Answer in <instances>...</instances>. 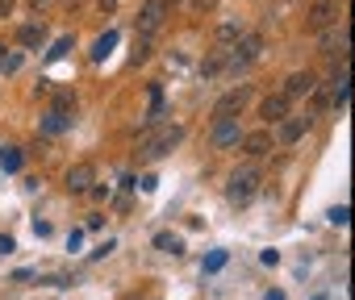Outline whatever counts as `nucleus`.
<instances>
[{"mask_svg": "<svg viewBox=\"0 0 355 300\" xmlns=\"http://www.w3.org/2000/svg\"><path fill=\"white\" fill-rule=\"evenodd\" d=\"M259 167H239L234 176H230V184H226V200L230 205H247L255 192H259Z\"/></svg>", "mask_w": 355, "mask_h": 300, "instance_id": "nucleus-1", "label": "nucleus"}, {"mask_svg": "<svg viewBox=\"0 0 355 300\" xmlns=\"http://www.w3.org/2000/svg\"><path fill=\"white\" fill-rule=\"evenodd\" d=\"M259 55H263V38H259V34H243V38L234 42V50H230L226 67H230V71H247Z\"/></svg>", "mask_w": 355, "mask_h": 300, "instance_id": "nucleus-2", "label": "nucleus"}, {"mask_svg": "<svg viewBox=\"0 0 355 300\" xmlns=\"http://www.w3.org/2000/svg\"><path fill=\"white\" fill-rule=\"evenodd\" d=\"M184 142V129L180 125H167V129H159V133H150L146 142H142V159H163L171 146H180Z\"/></svg>", "mask_w": 355, "mask_h": 300, "instance_id": "nucleus-3", "label": "nucleus"}, {"mask_svg": "<svg viewBox=\"0 0 355 300\" xmlns=\"http://www.w3.org/2000/svg\"><path fill=\"white\" fill-rule=\"evenodd\" d=\"M167 17V0H146L142 13H138V38H150Z\"/></svg>", "mask_w": 355, "mask_h": 300, "instance_id": "nucleus-4", "label": "nucleus"}, {"mask_svg": "<svg viewBox=\"0 0 355 300\" xmlns=\"http://www.w3.org/2000/svg\"><path fill=\"white\" fill-rule=\"evenodd\" d=\"M334 21H338V0H313L309 5V17H305L309 30H330Z\"/></svg>", "mask_w": 355, "mask_h": 300, "instance_id": "nucleus-5", "label": "nucleus"}, {"mask_svg": "<svg viewBox=\"0 0 355 300\" xmlns=\"http://www.w3.org/2000/svg\"><path fill=\"white\" fill-rule=\"evenodd\" d=\"M276 125H280L276 142H280V146H293V142H297V138H301V133L313 125V113H301V117H284V121H276Z\"/></svg>", "mask_w": 355, "mask_h": 300, "instance_id": "nucleus-6", "label": "nucleus"}, {"mask_svg": "<svg viewBox=\"0 0 355 300\" xmlns=\"http://www.w3.org/2000/svg\"><path fill=\"white\" fill-rule=\"evenodd\" d=\"M214 146H239V138H243V129H239V121L234 117H218L214 121Z\"/></svg>", "mask_w": 355, "mask_h": 300, "instance_id": "nucleus-7", "label": "nucleus"}, {"mask_svg": "<svg viewBox=\"0 0 355 300\" xmlns=\"http://www.w3.org/2000/svg\"><path fill=\"white\" fill-rule=\"evenodd\" d=\"M313 88H318V79H313L309 71H297V75H288V79H284V96H288V100L313 96Z\"/></svg>", "mask_w": 355, "mask_h": 300, "instance_id": "nucleus-8", "label": "nucleus"}, {"mask_svg": "<svg viewBox=\"0 0 355 300\" xmlns=\"http://www.w3.org/2000/svg\"><path fill=\"white\" fill-rule=\"evenodd\" d=\"M288 104H293V100H288L284 92H276V96H268V100L259 104V117H263L268 125H276V121H284V117H288Z\"/></svg>", "mask_w": 355, "mask_h": 300, "instance_id": "nucleus-9", "label": "nucleus"}, {"mask_svg": "<svg viewBox=\"0 0 355 300\" xmlns=\"http://www.w3.org/2000/svg\"><path fill=\"white\" fill-rule=\"evenodd\" d=\"M92 184H96L92 163H76V167L67 171V192H92Z\"/></svg>", "mask_w": 355, "mask_h": 300, "instance_id": "nucleus-10", "label": "nucleus"}, {"mask_svg": "<svg viewBox=\"0 0 355 300\" xmlns=\"http://www.w3.org/2000/svg\"><path fill=\"white\" fill-rule=\"evenodd\" d=\"M243 104H247V88L226 92V96L214 104V121H218V117H234V113H243Z\"/></svg>", "mask_w": 355, "mask_h": 300, "instance_id": "nucleus-11", "label": "nucleus"}, {"mask_svg": "<svg viewBox=\"0 0 355 300\" xmlns=\"http://www.w3.org/2000/svg\"><path fill=\"white\" fill-rule=\"evenodd\" d=\"M239 142H243V150H247L251 159H259V155H268V150H272V142H276V138H272L268 129H255V133H243Z\"/></svg>", "mask_w": 355, "mask_h": 300, "instance_id": "nucleus-12", "label": "nucleus"}, {"mask_svg": "<svg viewBox=\"0 0 355 300\" xmlns=\"http://www.w3.org/2000/svg\"><path fill=\"white\" fill-rule=\"evenodd\" d=\"M17 42H21L26 50L42 46V42H46V26H42V21H30V26H21V30H17Z\"/></svg>", "mask_w": 355, "mask_h": 300, "instance_id": "nucleus-13", "label": "nucleus"}, {"mask_svg": "<svg viewBox=\"0 0 355 300\" xmlns=\"http://www.w3.org/2000/svg\"><path fill=\"white\" fill-rule=\"evenodd\" d=\"M322 46H326V55H343V50H347V26H343V30H330V34L322 38Z\"/></svg>", "mask_w": 355, "mask_h": 300, "instance_id": "nucleus-14", "label": "nucleus"}, {"mask_svg": "<svg viewBox=\"0 0 355 300\" xmlns=\"http://www.w3.org/2000/svg\"><path fill=\"white\" fill-rule=\"evenodd\" d=\"M155 246L163 254H184V238H175V234H155Z\"/></svg>", "mask_w": 355, "mask_h": 300, "instance_id": "nucleus-15", "label": "nucleus"}, {"mask_svg": "<svg viewBox=\"0 0 355 300\" xmlns=\"http://www.w3.org/2000/svg\"><path fill=\"white\" fill-rule=\"evenodd\" d=\"M67 125H71V117H67V113H55V109H51V113H46V121H42V133H63Z\"/></svg>", "mask_w": 355, "mask_h": 300, "instance_id": "nucleus-16", "label": "nucleus"}, {"mask_svg": "<svg viewBox=\"0 0 355 300\" xmlns=\"http://www.w3.org/2000/svg\"><path fill=\"white\" fill-rule=\"evenodd\" d=\"M0 171H21V150H17V146H5V150H0Z\"/></svg>", "mask_w": 355, "mask_h": 300, "instance_id": "nucleus-17", "label": "nucleus"}, {"mask_svg": "<svg viewBox=\"0 0 355 300\" xmlns=\"http://www.w3.org/2000/svg\"><path fill=\"white\" fill-rule=\"evenodd\" d=\"M239 38H243V30H239L234 21H226V26L218 30V42H226V46H230V42H239Z\"/></svg>", "mask_w": 355, "mask_h": 300, "instance_id": "nucleus-18", "label": "nucleus"}, {"mask_svg": "<svg viewBox=\"0 0 355 300\" xmlns=\"http://www.w3.org/2000/svg\"><path fill=\"white\" fill-rule=\"evenodd\" d=\"M113 42H117V34H105V38H96V46H92V59L101 63V59L109 55V46H113Z\"/></svg>", "mask_w": 355, "mask_h": 300, "instance_id": "nucleus-19", "label": "nucleus"}, {"mask_svg": "<svg viewBox=\"0 0 355 300\" xmlns=\"http://www.w3.org/2000/svg\"><path fill=\"white\" fill-rule=\"evenodd\" d=\"M76 109V92H59L55 96V113H71Z\"/></svg>", "mask_w": 355, "mask_h": 300, "instance_id": "nucleus-20", "label": "nucleus"}, {"mask_svg": "<svg viewBox=\"0 0 355 300\" xmlns=\"http://www.w3.org/2000/svg\"><path fill=\"white\" fill-rule=\"evenodd\" d=\"M21 63H26L21 55H9V59H0V71H5V75H17V71H21Z\"/></svg>", "mask_w": 355, "mask_h": 300, "instance_id": "nucleus-21", "label": "nucleus"}, {"mask_svg": "<svg viewBox=\"0 0 355 300\" xmlns=\"http://www.w3.org/2000/svg\"><path fill=\"white\" fill-rule=\"evenodd\" d=\"M330 221H334V225H347V221H351V209H347V205H334V209H330Z\"/></svg>", "mask_w": 355, "mask_h": 300, "instance_id": "nucleus-22", "label": "nucleus"}, {"mask_svg": "<svg viewBox=\"0 0 355 300\" xmlns=\"http://www.w3.org/2000/svg\"><path fill=\"white\" fill-rule=\"evenodd\" d=\"M226 267V250H214L209 259H205V271H222Z\"/></svg>", "mask_w": 355, "mask_h": 300, "instance_id": "nucleus-23", "label": "nucleus"}, {"mask_svg": "<svg viewBox=\"0 0 355 300\" xmlns=\"http://www.w3.org/2000/svg\"><path fill=\"white\" fill-rule=\"evenodd\" d=\"M67 50H71V38H59V42H55V50H51V63H55V59H63Z\"/></svg>", "mask_w": 355, "mask_h": 300, "instance_id": "nucleus-24", "label": "nucleus"}, {"mask_svg": "<svg viewBox=\"0 0 355 300\" xmlns=\"http://www.w3.org/2000/svg\"><path fill=\"white\" fill-rule=\"evenodd\" d=\"M150 55V38H138V46H134V63H142Z\"/></svg>", "mask_w": 355, "mask_h": 300, "instance_id": "nucleus-25", "label": "nucleus"}, {"mask_svg": "<svg viewBox=\"0 0 355 300\" xmlns=\"http://www.w3.org/2000/svg\"><path fill=\"white\" fill-rule=\"evenodd\" d=\"M113 250H117V242H113V238H109V242H101V246H96V250H92V259H105V254H113Z\"/></svg>", "mask_w": 355, "mask_h": 300, "instance_id": "nucleus-26", "label": "nucleus"}, {"mask_svg": "<svg viewBox=\"0 0 355 300\" xmlns=\"http://www.w3.org/2000/svg\"><path fill=\"white\" fill-rule=\"evenodd\" d=\"M134 188H142V192H155V188H159V180H155V176H142Z\"/></svg>", "mask_w": 355, "mask_h": 300, "instance_id": "nucleus-27", "label": "nucleus"}, {"mask_svg": "<svg viewBox=\"0 0 355 300\" xmlns=\"http://www.w3.org/2000/svg\"><path fill=\"white\" fill-rule=\"evenodd\" d=\"M13 250H17V242L9 234H0V254H13Z\"/></svg>", "mask_w": 355, "mask_h": 300, "instance_id": "nucleus-28", "label": "nucleus"}, {"mask_svg": "<svg viewBox=\"0 0 355 300\" xmlns=\"http://www.w3.org/2000/svg\"><path fill=\"white\" fill-rule=\"evenodd\" d=\"M96 9H101V13H113V9H117V0H96Z\"/></svg>", "mask_w": 355, "mask_h": 300, "instance_id": "nucleus-29", "label": "nucleus"}, {"mask_svg": "<svg viewBox=\"0 0 355 300\" xmlns=\"http://www.w3.org/2000/svg\"><path fill=\"white\" fill-rule=\"evenodd\" d=\"M193 5H197V9H214V5H218V0H193Z\"/></svg>", "mask_w": 355, "mask_h": 300, "instance_id": "nucleus-30", "label": "nucleus"}, {"mask_svg": "<svg viewBox=\"0 0 355 300\" xmlns=\"http://www.w3.org/2000/svg\"><path fill=\"white\" fill-rule=\"evenodd\" d=\"M9 9H13V0H0V17H5Z\"/></svg>", "mask_w": 355, "mask_h": 300, "instance_id": "nucleus-31", "label": "nucleus"}, {"mask_svg": "<svg viewBox=\"0 0 355 300\" xmlns=\"http://www.w3.org/2000/svg\"><path fill=\"white\" fill-rule=\"evenodd\" d=\"M263 300H284V292H268V296H263Z\"/></svg>", "mask_w": 355, "mask_h": 300, "instance_id": "nucleus-32", "label": "nucleus"}, {"mask_svg": "<svg viewBox=\"0 0 355 300\" xmlns=\"http://www.w3.org/2000/svg\"><path fill=\"white\" fill-rule=\"evenodd\" d=\"M30 5H34V9H38V5H46V0H30Z\"/></svg>", "mask_w": 355, "mask_h": 300, "instance_id": "nucleus-33", "label": "nucleus"}, {"mask_svg": "<svg viewBox=\"0 0 355 300\" xmlns=\"http://www.w3.org/2000/svg\"><path fill=\"white\" fill-rule=\"evenodd\" d=\"M0 59H5V46H0Z\"/></svg>", "mask_w": 355, "mask_h": 300, "instance_id": "nucleus-34", "label": "nucleus"}, {"mask_svg": "<svg viewBox=\"0 0 355 300\" xmlns=\"http://www.w3.org/2000/svg\"><path fill=\"white\" fill-rule=\"evenodd\" d=\"M167 5H175V0H167Z\"/></svg>", "mask_w": 355, "mask_h": 300, "instance_id": "nucleus-35", "label": "nucleus"}, {"mask_svg": "<svg viewBox=\"0 0 355 300\" xmlns=\"http://www.w3.org/2000/svg\"><path fill=\"white\" fill-rule=\"evenodd\" d=\"M71 5H76V0H71Z\"/></svg>", "mask_w": 355, "mask_h": 300, "instance_id": "nucleus-36", "label": "nucleus"}]
</instances>
